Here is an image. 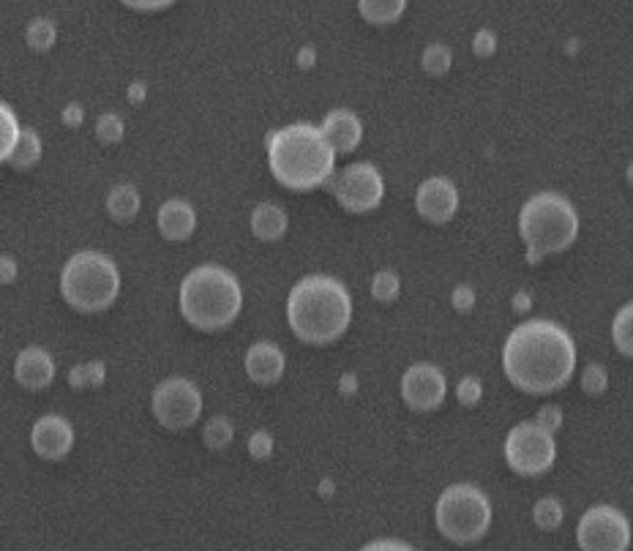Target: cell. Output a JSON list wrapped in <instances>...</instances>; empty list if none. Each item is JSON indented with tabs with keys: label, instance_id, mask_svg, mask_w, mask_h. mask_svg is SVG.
<instances>
[{
	"label": "cell",
	"instance_id": "34",
	"mask_svg": "<svg viewBox=\"0 0 633 551\" xmlns=\"http://www.w3.org/2000/svg\"><path fill=\"white\" fill-rule=\"evenodd\" d=\"M457 399H459V404H464V407H475V404L483 399L481 380L473 375L464 377V380L457 386Z\"/></svg>",
	"mask_w": 633,
	"mask_h": 551
},
{
	"label": "cell",
	"instance_id": "5",
	"mask_svg": "<svg viewBox=\"0 0 633 551\" xmlns=\"http://www.w3.org/2000/svg\"><path fill=\"white\" fill-rule=\"evenodd\" d=\"M519 236L527 246V263H541L549 254H563L579 238V214L565 194L538 192L521 205Z\"/></svg>",
	"mask_w": 633,
	"mask_h": 551
},
{
	"label": "cell",
	"instance_id": "25",
	"mask_svg": "<svg viewBox=\"0 0 633 551\" xmlns=\"http://www.w3.org/2000/svg\"><path fill=\"white\" fill-rule=\"evenodd\" d=\"M107 382V366L102 360H85V364H77L69 371V386L74 391H91Z\"/></svg>",
	"mask_w": 633,
	"mask_h": 551
},
{
	"label": "cell",
	"instance_id": "27",
	"mask_svg": "<svg viewBox=\"0 0 633 551\" xmlns=\"http://www.w3.org/2000/svg\"><path fill=\"white\" fill-rule=\"evenodd\" d=\"M612 342L620 355L633 358V303H625L612 320Z\"/></svg>",
	"mask_w": 633,
	"mask_h": 551
},
{
	"label": "cell",
	"instance_id": "41",
	"mask_svg": "<svg viewBox=\"0 0 633 551\" xmlns=\"http://www.w3.org/2000/svg\"><path fill=\"white\" fill-rule=\"evenodd\" d=\"M530 306H532V298H530V292H527V289L516 292V298H514L516 314H527V311H530Z\"/></svg>",
	"mask_w": 633,
	"mask_h": 551
},
{
	"label": "cell",
	"instance_id": "3",
	"mask_svg": "<svg viewBox=\"0 0 633 551\" xmlns=\"http://www.w3.org/2000/svg\"><path fill=\"white\" fill-rule=\"evenodd\" d=\"M268 167L290 192H312L336 175V153L320 126L290 124L268 137Z\"/></svg>",
	"mask_w": 633,
	"mask_h": 551
},
{
	"label": "cell",
	"instance_id": "29",
	"mask_svg": "<svg viewBox=\"0 0 633 551\" xmlns=\"http://www.w3.org/2000/svg\"><path fill=\"white\" fill-rule=\"evenodd\" d=\"M421 66L429 77H446L453 66V53L448 44H429L421 55Z\"/></svg>",
	"mask_w": 633,
	"mask_h": 551
},
{
	"label": "cell",
	"instance_id": "30",
	"mask_svg": "<svg viewBox=\"0 0 633 551\" xmlns=\"http://www.w3.org/2000/svg\"><path fill=\"white\" fill-rule=\"evenodd\" d=\"M402 292V278H399L393 271H377L375 278H371V298L380 300V303H393Z\"/></svg>",
	"mask_w": 633,
	"mask_h": 551
},
{
	"label": "cell",
	"instance_id": "12",
	"mask_svg": "<svg viewBox=\"0 0 633 551\" xmlns=\"http://www.w3.org/2000/svg\"><path fill=\"white\" fill-rule=\"evenodd\" d=\"M448 397V380L435 364H413L402 375V399L413 413H431L442 407Z\"/></svg>",
	"mask_w": 633,
	"mask_h": 551
},
{
	"label": "cell",
	"instance_id": "20",
	"mask_svg": "<svg viewBox=\"0 0 633 551\" xmlns=\"http://www.w3.org/2000/svg\"><path fill=\"white\" fill-rule=\"evenodd\" d=\"M104 208H107L110 219H115L118 225H129V221H135L137 214H140L142 197L131 183H118V186L110 188Z\"/></svg>",
	"mask_w": 633,
	"mask_h": 551
},
{
	"label": "cell",
	"instance_id": "32",
	"mask_svg": "<svg viewBox=\"0 0 633 551\" xmlns=\"http://www.w3.org/2000/svg\"><path fill=\"white\" fill-rule=\"evenodd\" d=\"M124 135H126V126H124V120H120L118 113H104L102 118L96 120V137L102 145L120 142Z\"/></svg>",
	"mask_w": 633,
	"mask_h": 551
},
{
	"label": "cell",
	"instance_id": "7",
	"mask_svg": "<svg viewBox=\"0 0 633 551\" xmlns=\"http://www.w3.org/2000/svg\"><path fill=\"white\" fill-rule=\"evenodd\" d=\"M435 525L442 538L459 547L477 543L492 527V503L475 483H451L437 497Z\"/></svg>",
	"mask_w": 633,
	"mask_h": 551
},
{
	"label": "cell",
	"instance_id": "19",
	"mask_svg": "<svg viewBox=\"0 0 633 551\" xmlns=\"http://www.w3.org/2000/svg\"><path fill=\"white\" fill-rule=\"evenodd\" d=\"M249 227H252V236L263 243H276L287 236V227H290V216L281 205L276 203H260L257 208L252 210V219H249Z\"/></svg>",
	"mask_w": 633,
	"mask_h": 551
},
{
	"label": "cell",
	"instance_id": "24",
	"mask_svg": "<svg viewBox=\"0 0 633 551\" xmlns=\"http://www.w3.org/2000/svg\"><path fill=\"white\" fill-rule=\"evenodd\" d=\"M20 135H22V126H20V120H16V113L9 107V104L0 102V164H9Z\"/></svg>",
	"mask_w": 633,
	"mask_h": 551
},
{
	"label": "cell",
	"instance_id": "44",
	"mask_svg": "<svg viewBox=\"0 0 633 551\" xmlns=\"http://www.w3.org/2000/svg\"><path fill=\"white\" fill-rule=\"evenodd\" d=\"M338 391H342L344 397H353V393L358 391V380H355V375H344L342 382H338Z\"/></svg>",
	"mask_w": 633,
	"mask_h": 551
},
{
	"label": "cell",
	"instance_id": "45",
	"mask_svg": "<svg viewBox=\"0 0 633 551\" xmlns=\"http://www.w3.org/2000/svg\"><path fill=\"white\" fill-rule=\"evenodd\" d=\"M142 99H146V85H142V82H137V85H131V102L140 104Z\"/></svg>",
	"mask_w": 633,
	"mask_h": 551
},
{
	"label": "cell",
	"instance_id": "13",
	"mask_svg": "<svg viewBox=\"0 0 633 551\" xmlns=\"http://www.w3.org/2000/svg\"><path fill=\"white\" fill-rule=\"evenodd\" d=\"M459 188L451 177L431 175L415 192V210L429 225H448L459 214Z\"/></svg>",
	"mask_w": 633,
	"mask_h": 551
},
{
	"label": "cell",
	"instance_id": "26",
	"mask_svg": "<svg viewBox=\"0 0 633 551\" xmlns=\"http://www.w3.org/2000/svg\"><path fill=\"white\" fill-rule=\"evenodd\" d=\"M532 521H536L538 530L554 532L563 527L565 521V508L557 497H541L532 505Z\"/></svg>",
	"mask_w": 633,
	"mask_h": 551
},
{
	"label": "cell",
	"instance_id": "10",
	"mask_svg": "<svg viewBox=\"0 0 633 551\" xmlns=\"http://www.w3.org/2000/svg\"><path fill=\"white\" fill-rule=\"evenodd\" d=\"M151 413L159 426L170 432H186L203 417V391L188 377H170L153 391Z\"/></svg>",
	"mask_w": 633,
	"mask_h": 551
},
{
	"label": "cell",
	"instance_id": "4",
	"mask_svg": "<svg viewBox=\"0 0 633 551\" xmlns=\"http://www.w3.org/2000/svg\"><path fill=\"white\" fill-rule=\"evenodd\" d=\"M177 306H181L183 320L197 331H225L243 309L241 282L221 265H199L183 276Z\"/></svg>",
	"mask_w": 633,
	"mask_h": 551
},
{
	"label": "cell",
	"instance_id": "15",
	"mask_svg": "<svg viewBox=\"0 0 633 551\" xmlns=\"http://www.w3.org/2000/svg\"><path fill=\"white\" fill-rule=\"evenodd\" d=\"M320 131L336 156H349L364 142V124H360V118L353 110H331V113L322 118Z\"/></svg>",
	"mask_w": 633,
	"mask_h": 551
},
{
	"label": "cell",
	"instance_id": "1",
	"mask_svg": "<svg viewBox=\"0 0 633 551\" xmlns=\"http://www.w3.org/2000/svg\"><path fill=\"white\" fill-rule=\"evenodd\" d=\"M503 371L510 386L530 397L563 391L576 375V342L554 320H527L503 344Z\"/></svg>",
	"mask_w": 633,
	"mask_h": 551
},
{
	"label": "cell",
	"instance_id": "42",
	"mask_svg": "<svg viewBox=\"0 0 633 551\" xmlns=\"http://www.w3.org/2000/svg\"><path fill=\"white\" fill-rule=\"evenodd\" d=\"M314 64H316V53L312 44H309V47H303L301 53H298V66H301V69H312Z\"/></svg>",
	"mask_w": 633,
	"mask_h": 551
},
{
	"label": "cell",
	"instance_id": "28",
	"mask_svg": "<svg viewBox=\"0 0 633 551\" xmlns=\"http://www.w3.org/2000/svg\"><path fill=\"white\" fill-rule=\"evenodd\" d=\"M232 439H235V426L230 423V417L216 415L205 423L203 428V443L208 445L210 450H225L230 448Z\"/></svg>",
	"mask_w": 633,
	"mask_h": 551
},
{
	"label": "cell",
	"instance_id": "37",
	"mask_svg": "<svg viewBox=\"0 0 633 551\" xmlns=\"http://www.w3.org/2000/svg\"><path fill=\"white\" fill-rule=\"evenodd\" d=\"M451 303H453V309L468 314V311H473V306H475V289L470 287V284H459L451 295Z\"/></svg>",
	"mask_w": 633,
	"mask_h": 551
},
{
	"label": "cell",
	"instance_id": "11",
	"mask_svg": "<svg viewBox=\"0 0 633 551\" xmlns=\"http://www.w3.org/2000/svg\"><path fill=\"white\" fill-rule=\"evenodd\" d=\"M631 538L629 516L614 505H592L576 527L582 551H629Z\"/></svg>",
	"mask_w": 633,
	"mask_h": 551
},
{
	"label": "cell",
	"instance_id": "35",
	"mask_svg": "<svg viewBox=\"0 0 633 551\" xmlns=\"http://www.w3.org/2000/svg\"><path fill=\"white\" fill-rule=\"evenodd\" d=\"M473 53L477 58H492L497 53V33L488 31V27L477 31L473 36Z\"/></svg>",
	"mask_w": 633,
	"mask_h": 551
},
{
	"label": "cell",
	"instance_id": "21",
	"mask_svg": "<svg viewBox=\"0 0 633 551\" xmlns=\"http://www.w3.org/2000/svg\"><path fill=\"white\" fill-rule=\"evenodd\" d=\"M407 11V0H360L358 14L369 25H393Z\"/></svg>",
	"mask_w": 633,
	"mask_h": 551
},
{
	"label": "cell",
	"instance_id": "9",
	"mask_svg": "<svg viewBox=\"0 0 633 551\" xmlns=\"http://www.w3.org/2000/svg\"><path fill=\"white\" fill-rule=\"evenodd\" d=\"M331 192L336 197V203L342 205L347 214H371L382 205L385 199V181H382V172L377 170L369 161H353L344 170H338L331 177Z\"/></svg>",
	"mask_w": 633,
	"mask_h": 551
},
{
	"label": "cell",
	"instance_id": "38",
	"mask_svg": "<svg viewBox=\"0 0 633 551\" xmlns=\"http://www.w3.org/2000/svg\"><path fill=\"white\" fill-rule=\"evenodd\" d=\"M358 551H418V549L410 547V543H404V541H393V538H382V541L366 543V547L358 549Z\"/></svg>",
	"mask_w": 633,
	"mask_h": 551
},
{
	"label": "cell",
	"instance_id": "43",
	"mask_svg": "<svg viewBox=\"0 0 633 551\" xmlns=\"http://www.w3.org/2000/svg\"><path fill=\"white\" fill-rule=\"evenodd\" d=\"M124 5H129V9H135V11H159V9H166V5H172L170 0H159V3H137V0H129V3H124Z\"/></svg>",
	"mask_w": 633,
	"mask_h": 551
},
{
	"label": "cell",
	"instance_id": "33",
	"mask_svg": "<svg viewBox=\"0 0 633 551\" xmlns=\"http://www.w3.org/2000/svg\"><path fill=\"white\" fill-rule=\"evenodd\" d=\"M274 450L276 443L271 432H254L252 437H249V456H252L254 461H268L271 456H274Z\"/></svg>",
	"mask_w": 633,
	"mask_h": 551
},
{
	"label": "cell",
	"instance_id": "22",
	"mask_svg": "<svg viewBox=\"0 0 633 551\" xmlns=\"http://www.w3.org/2000/svg\"><path fill=\"white\" fill-rule=\"evenodd\" d=\"M42 137H38L36 129H31V126H22V135L16 139V148L14 153H11L9 159V167H14V170H31V167H36L38 161H42Z\"/></svg>",
	"mask_w": 633,
	"mask_h": 551
},
{
	"label": "cell",
	"instance_id": "36",
	"mask_svg": "<svg viewBox=\"0 0 633 551\" xmlns=\"http://www.w3.org/2000/svg\"><path fill=\"white\" fill-rule=\"evenodd\" d=\"M536 423L552 434L560 432V426H563V410H560L557 404H543V407L538 410Z\"/></svg>",
	"mask_w": 633,
	"mask_h": 551
},
{
	"label": "cell",
	"instance_id": "14",
	"mask_svg": "<svg viewBox=\"0 0 633 551\" xmlns=\"http://www.w3.org/2000/svg\"><path fill=\"white\" fill-rule=\"evenodd\" d=\"M31 448L44 461L66 459L74 448V426L64 415H42L31 428Z\"/></svg>",
	"mask_w": 633,
	"mask_h": 551
},
{
	"label": "cell",
	"instance_id": "17",
	"mask_svg": "<svg viewBox=\"0 0 633 551\" xmlns=\"http://www.w3.org/2000/svg\"><path fill=\"white\" fill-rule=\"evenodd\" d=\"M14 380L25 391H44L55 380V360L44 347H25L14 360Z\"/></svg>",
	"mask_w": 633,
	"mask_h": 551
},
{
	"label": "cell",
	"instance_id": "6",
	"mask_svg": "<svg viewBox=\"0 0 633 551\" xmlns=\"http://www.w3.org/2000/svg\"><path fill=\"white\" fill-rule=\"evenodd\" d=\"M60 295L82 314L107 311L120 295V271L102 252H77L60 271Z\"/></svg>",
	"mask_w": 633,
	"mask_h": 551
},
{
	"label": "cell",
	"instance_id": "46",
	"mask_svg": "<svg viewBox=\"0 0 633 551\" xmlns=\"http://www.w3.org/2000/svg\"><path fill=\"white\" fill-rule=\"evenodd\" d=\"M629 181H631V183H633V164H631V167H629Z\"/></svg>",
	"mask_w": 633,
	"mask_h": 551
},
{
	"label": "cell",
	"instance_id": "18",
	"mask_svg": "<svg viewBox=\"0 0 633 551\" xmlns=\"http://www.w3.org/2000/svg\"><path fill=\"white\" fill-rule=\"evenodd\" d=\"M157 227L164 241H188L197 232V210L192 208V203L181 197L166 199L157 214Z\"/></svg>",
	"mask_w": 633,
	"mask_h": 551
},
{
	"label": "cell",
	"instance_id": "31",
	"mask_svg": "<svg viewBox=\"0 0 633 551\" xmlns=\"http://www.w3.org/2000/svg\"><path fill=\"white\" fill-rule=\"evenodd\" d=\"M579 382H582V391H585L587 397H592V399L603 397V393L609 391V371H607V366H601V364L585 366V371H582Z\"/></svg>",
	"mask_w": 633,
	"mask_h": 551
},
{
	"label": "cell",
	"instance_id": "2",
	"mask_svg": "<svg viewBox=\"0 0 633 551\" xmlns=\"http://www.w3.org/2000/svg\"><path fill=\"white\" fill-rule=\"evenodd\" d=\"M287 322L301 342L325 347L347 333L353 322V295L333 276H303L287 295Z\"/></svg>",
	"mask_w": 633,
	"mask_h": 551
},
{
	"label": "cell",
	"instance_id": "39",
	"mask_svg": "<svg viewBox=\"0 0 633 551\" xmlns=\"http://www.w3.org/2000/svg\"><path fill=\"white\" fill-rule=\"evenodd\" d=\"M60 120H64L69 129H77V126H82V120H85V107L82 104H66L64 115H60Z\"/></svg>",
	"mask_w": 633,
	"mask_h": 551
},
{
	"label": "cell",
	"instance_id": "8",
	"mask_svg": "<svg viewBox=\"0 0 633 551\" xmlns=\"http://www.w3.org/2000/svg\"><path fill=\"white\" fill-rule=\"evenodd\" d=\"M505 464L525 478H538L549 472L557 461V443L554 434L538 426L536 421L516 423L503 445Z\"/></svg>",
	"mask_w": 633,
	"mask_h": 551
},
{
	"label": "cell",
	"instance_id": "23",
	"mask_svg": "<svg viewBox=\"0 0 633 551\" xmlns=\"http://www.w3.org/2000/svg\"><path fill=\"white\" fill-rule=\"evenodd\" d=\"M25 42L33 53H49L58 42V27L49 16H33L25 27Z\"/></svg>",
	"mask_w": 633,
	"mask_h": 551
},
{
	"label": "cell",
	"instance_id": "16",
	"mask_svg": "<svg viewBox=\"0 0 633 551\" xmlns=\"http://www.w3.org/2000/svg\"><path fill=\"white\" fill-rule=\"evenodd\" d=\"M243 369H246L249 380L257 382V386H276L285 377L287 358L279 344L257 342L246 349Z\"/></svg>",
	"mask_w": 633,
	"mask_h": 551
},
{
	"label": "cell",
	"instance_id": "40",
	"mask_svg": "<svg viewBox=\"0 0 633 551\" xmlns=\"http://www.w3.org/2000/svg\"><path fill=\"white\" fill-rule=\"evenodd\" d=\"M16 260L9 254H0V284H11L16 278Z\"/></svg>",
	"mask_w": 633,
	"mask_h": 551
}]
</instances>
